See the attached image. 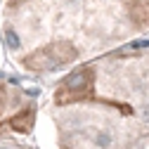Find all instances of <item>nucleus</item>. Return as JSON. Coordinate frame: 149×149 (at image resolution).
<instances>
[{
  "instance_id": "1",
  "label": "nucleus",
  "mask_w": 149,
  "mask_h": 149,
  "mask_svg": "<svg viewBox=\"0 0 149 149\" xmlns=\"http://www.w3.org/2000/svg\"><path fill=\"white\" fill-rule=\"evenodd\" d=\"M38 125L45 149H149V45L128 43L62 73Z\"/></svg>"
},
{
  "instance_id": "2",
  "label": "nucleus",
  "mask_w": 149,
  "mask_h": 149,
  "mask_svg": "<svg viewBox=\"0 0 149 149\" xmlns=\"http://www.w3.org/2000/svg\"><path fill=\"white\" fill-rule=\"evenodd\" d=\"M10 57L26 73H66L149 31V0H5Z\"/></svg>"
},
{
  "instance_id": "3",
  "label": "nucleus",
  "mask_w": 149,
  "mask_h": 149,
  "mask_svg": "<svg viewBox=\"0 0 149 149\" xmlns=\"http://www.w3.org/2000/svg\"><path fill=\"white\" fill-rule=\"evenodd\" d=\"M33 125V104L24 90L10 83H0V135H10L12 130H26Z\"/></svg>"
},
{
  "instance_id": "4",
  "label": "nucleus",
  "mask_w": 149,
  "mask_h": 149,
  "mask_svg": "<svg viewBox=\"0 0 149 149\" xmlns=\"http://www.w3.org/2000/svg\"><path fill=\"white\" fill-rule=\"evenodd\" d=\"M0 149H36V147H31L22 140H14L10 135H0Z\"/></svg>"
}]
</instances>
